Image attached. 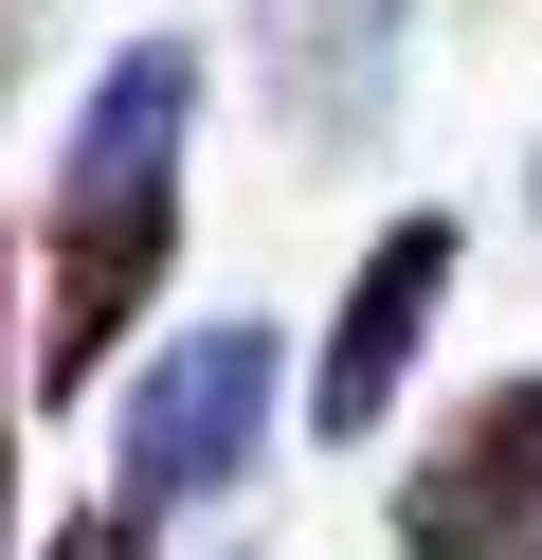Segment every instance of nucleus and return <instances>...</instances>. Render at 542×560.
<instances>
[{
  "mask_svg": "<svg viewBox=\"0 0 542 560\" xmlns=\"http://www.w3.org/2000/svg\"><path fill=\"white\" fill-rule=\"evenodd\" d=\"M181 145H199V55L127 37L91 73V109H72V145H55V218H36V343H19L36 398H91L108 343L163 307V271H181Z\"/></svg>",
  "mask_w": 542,
  "mask_h": 560,
  "instance_id": "1",
  "label": "nucleus"
},
{
  "mask_svg": "<svg viewBox=\"0 0 542 560\" xmlns=\"http://www.w3.org/2000/svg\"><path fill=\"white\" fill-rule=\"evenodd\" d=\"M272 416H289V343L253 326H181L163 362L127 380V416H108V506H217V488H253V452H272Z\"/></svg>",
  "mask_w": 542,
  "mask_h": 560,
  "instance_id": "2",
  "label": "nucleus"
},
{
  "mask_svg": "<svg viewBox=\"0 0 542 560\" xmlns=\"http://www.w3.org/2000/svg\"><path fill=\"white\" fill-rule=\"evenodd\" d=\"M397 560H542V362L452 398V434L397 470Z\"/></svg>",
  "mask_w": 542,
  "mask_h": 560,
  "instance_id": "3",
  "label": "nucleus"
},
{
  "mask_svg": "<svg viewBox=\"0 0 542 560\" xmlns=\"http://www.w3.org/2000/svg\"><path fill=\"white\" fill-rule=\"evenodd\" d=\"M452 254H470L452 218H380V254L344 271V307H325V362H308V434H325V452L397 416V380H416L434 307H452Z\"/></svg>",
  "mask_w": 542,
  "mask_h": 560,
  "instance_id": "4",
  "label": "nucleus"
},
{
  "mask_svg": "<svg viewBox=\"0 0 542 560\" xmlns=\"http://www.w3.org/2000/svg\"><path fill=\"white\" fill-rule=\"evenodd\" d=\"M253 37H272L289 127H361L380 109V55H397V0H253Z\"/></svg>",
  "mask_w": 542,
  "mask_h": 560,
  "instance_id": "5",
  "label": "nucleus"
},
{
  "mask_svg": "<svg viewBox=\"0 0 542 560\" xmlns=\"http://www.w3.org/2000/svg\"><path fill=\"white\" fill-rule=\"evenodd\" d=\"M36 560H145V506H72V524H55Z\"/></svg>",
  "mask_w": 542,
  "mask_h": 560,
  "instance_id": "6",
  "label": "nucleus"
},
{
  "mask_svg": "<svg viewBox=\"0 0 542 560\" xmlns=\"http://www.w3.org/2000/svg\"><path fill=\"white\" fill-rule=\"evenodd\" d=\"M0 470H19V235H0Z\"/></svg>",
  "mask_w": 542,
  "mask_h": 560,
  "instance_id": "7",
  "label": "nucleus"
},
{
  "mask_svg": "<svg viewBox=\"0 0 542 560\" xmlns=\"http://www.w3.org/2000/svg\"><path fill=\"white\" fill-rule=\"evenodd\" d=\"M0 542H19V470H0Z\"/></svg>",
  "mask_w": 542,
  "mask_h": 560,
  "instance_id": "8",
  "label": "nucleus"
},
{
  "mask_svg": "<svg viewBox=\"0 0 542 560\" xmlns=\"http://www.w3.org/2000/svg\"><path fill=\"white\" fill-rule=\"evenodd\" d=\"M524 218H542V145H524Z\"/></svg>",
  "mask_w": 542,
  "mask_h": 560,
  "instance_id": "9",
  "label": "nucleus"
}]
</instances>
